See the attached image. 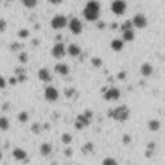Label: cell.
<instances>
[{
  "label": "cell",
  "mask_w": 165,
  "mask_h": 165,
  "mask_svg": "<svg viewBox=\"0 0 165 165\" xmlns=\"http://www.w3.org/2000/svg\"><path fill=\"white\" fill-rule=\"evenodd\" d=\"M83 16L89 22H97L101 16V5L97 0H89L83 10Z\"/></svg>",
  "instance_id": "6da1fadb"
},
{
  "label": "cell",
  "mask_w": 165,
  "mask_h": 165,
  "mask_svg": "<svg viewBox=\"0 0 165 165\" xmlns=\"http://www.w3.org/2000/svg\"><path fill=\"white\" fill-rule=\"evenodd\" d=\"M129 114H130V111H129V108L126 106H117V107H115V108L108 111V116L111 119H114V120H116V121H120V123L128 120Z\"/></svg>",
  "instance_id": "7a4b0ae2"
},
{
  "label": "cell",
  "mask_w": 165,
  "mask_h": 165,
  "mask_svg": "<svg viewBox=\"0 0 165 165\" xmlns=\"http://www.w3.org/2000/svg\"><path fill=\"white\" fill-rule=\"evenodd\" d=\"M126 8H128V5L125 3V0H114L111 3V7H110L111 12L116 16H123L126 12Z\"/></svg>",
  "instance_id": "3957f363"
},
{
  "label": "cell",
  "mask_w": 165,
  "mask_h": 165,
  "mask_svg": "<svg viewBox=\"0 0 165 165\" xmlns=\"http://www.w3.org/2000/svg\"><path fill=\"white\" fill-rule=\"evenodd\" d=\"M67 17L63 16V14H57V16H54L50 21V26L54 28V30H62L66 26H67Z\"/></svg>",
  "instance_id": "277c9868"
},
{
  "label": "cell",
  "mask_w": 165,
  "mask_h": 165,
  "mask_svg": "<svg viewBox=\"0 0 165 165\" xmlns=\"http://www.w3.org/2000/svg\"><path fill=\"white\" fill-rule=\"evenodd\" d=\"M44 98H45L48 102H56L59 98V92L57 88L49 85L45 88V90H44Z\"/></svg>",
  "instance_id": "5b68a950"
},
{
  "label": "cell",
  "mask_w": 165,
  "mask_h": 165,
  "mask_svg": "<svg viewBox=\"0 0 165 165\" xmlns=\"http://www.w3.org/2000/svg\"><path fill=\"white\" fill-rule=\"evenodd\" d=\"M67 25H69V28L70 31L72 32L74 35H80L81 32H83V23H81V21L79 18H71L69 22H67Z\"/></svg>",
  "instance_id": "8992f818"
},
{
  "label": "cell",
  "mask_w": 165,
  "mask_h": 165,
  "mask_svg": "<svg viewBox=\"0 0 165 165\" xmlns=\"http://www.w3.org/2000/svg\"><path fill=\"white\" fill-rule=\"evenodd\" d=\"M50 53H52V56L54 57V58H57V59H61V58H63L64 56H66V45L63 43H56L53 45V48H52V50H50Z\"/></svg>",
  "instance_id": "52a82bcc"
},
{
  "label": "cell",
  "mask_w": 165,
  "mask_h": 165,
  "mask_svg": "<svg viewBox=\"0 0 165 165\" xmlns=\"http://www.w3.org/2000/svg\"><path fill=\"white\" fill-rule=\"evenodd\" d=\"M130 21H131V25H133V27H136V28H145L147 26V23H148L147 17L145 14H142V13L136 14Z\"/></svg>",
  "instance_id": "ba28073f"
},
{
  "label": "cell",
  "mask_w": 165,
  "mask_h": 165,
  "mask_svg": "<svg viewBox=\"0 0 165 165\" xmlns=\"http://www.w3.org/2000/svg\"><path fill=\"white\" fill-rule=\"evenodd\" d=\"M90 117H92V114L89 111L83 114V115H79L78 119H76L75 126L78 128V129H83V128L88 126V125H89V123H90Z\"/></svg>",
  "instance_id": "9c48e42d"
},
{
  "label": "cell",
  "mask_w": 165,
  "mask_h": 165,
  "mask_svg": "<svg viewBox=\"0 0 165 165\" xmlns=\"http://www.w3.org/2000/svg\"><path fill=\"white\" fill-rule=\"evenodd\" d=\"M120 90L117 89V88L115 86H111V88H108V89L103 94V98L106 101H117L119 98H120Z\"/></svg>",
  "instance_id": "30bf717a"
},
{
  "label": "cell",
  "mask_w": 165,
  "mask_h": 165,
  "mask_svg": "<svg viewBox=\"0 0 165 165\" xmlns=\"http://www.w3.org/2000/svg\"><path fill=\"white\" fill-rule=\"evenodd\" d=\"M66 54H69L70 57H79L81 54V48L78 44H70V45L66 48Z\"/></svg>",
  "instance_id": "8fae6325"
},
{
  "label": "cell",
  "mask_w": 165,
  "mask_h": 165,
  "mask_svg": "<svg viewBox=\"0 0 165 165\" xmlns=\"http://www.w3.org/2000/svg\"><path fill=\"white\" fill-rule=\"evenodd\" d=\"M38 76H39V79H40L41 81H44V83H49V81L52 80V74H50V71H49L48 69H45V67H43V69H40V70L38 71Z\"/></svg>",
  "instance_id": "7c38bea8"
},
{
  "label": "cell",
  "mask_w": 165,
  "mask_h": 165,
  "mask_svg": "<svg viewBox=\"0 0 165 165\" xmlns=\"http://www.w3.org/2000/svg\"><path fill=\"white\" fill-rule=\"evenodd\" d=\"M12 155H13V157H14L16 160H18V161H25V160L27 159V152H26L23 148H21V147L14 148L13 152H12Z\"/></svg>",
  "instance_id": "4fadbf2b"
},
{
  "label": "cell",
  "mask_w": 165,
  "mask_h": 165,
  "mask_svg": "<svg viewBox=\"0 0 165 165\" xmlns=\"http://www.w3.org/2000/svg\"><path fill=\"white\" fill-rule=\"evenodd\" d=\"M139 72L142 76H145V78H147V76L152 75L153 72V67H152V64L148 63V62H145V63H142L141 64V69H139Z\"/></svg>",
  "instance_id": "5bb4252c"
},
{
  "label": "cell",
  "mask_w": 165,
  "mask_h": 165,
  "mask_svg": "<svg viewBox=\"0 0 165 165\" xmlns=\"http://www.w3.org/2000/svg\"><path fill=\"white\" fill-rule=\"evenodd\" d=\"M54 71H56L58 75H61V76H66V75H69L70 69H69V66L66 63L59 62V63H57L56 66H54Z\"/></svg>",
  "instance_id": "9a60e30c"
},
{
  "label": "cell",
  "mask_w": 165,
  "mask_h": 165,
  "mask_svg": "<svg viewBox=\"0 0 165 165\" xmlns=\"http://www.w3.org/2000/svg\"><path fill=\"white\" fill-rule=\"evenodd\" d=\"M111 48L115 52H120V50L124 48V40L123 39H114L111 41Z\"/></svg>",
  "instance_id": "2e32d148"
},
{
  "label": "cell",
  "mask_w": 165,
  "mask_h": 165,
  "mask_svg": "<svg viewBox=\"0 0 165 165\" xmlns=\"http://www.w3.org/2000/svg\"><path fill=\"white\" fill-rule=\"evenodd\" d=\"M52 145L50 143H43L40 146V155L41 156H49L52 153Z\"/></svg>",
  "instance_id": "e0dca14e"
},
{
  "label": "cell",
  "mask_w": 165,
  "mask_h": 165,
  "mask_svg": "<svg viewBox=\"0 0 165 165\" xmlns=\"http://www.w3.org/2000/svg\"><path fill=\"white\" fill-rule=\"evenodd\" d=\"M121 35H123V40H124V41H131V40H134V36H136L133 28L121 31Z\"/></svg>",
  "instance_id": "ac0fdd59"
},
{
  "label": "cell",
  "mask_w": 165,
  "mask_h": 165,
  "mask_svg": "<svg viewBox=\"0 0 165 165\" xmlns=\"http://www.w3.org/2000/svg\"><path fill=\"white\" fill-rule=\"evenodd\" d=\"M160 121L159 120H156V119H152V120H150L148 121V129L151 130V131H157L159 129H160Z\"/></svg>",
  "instance_id": "d6986e66"
},
{
  "label": "cell",
  "mask_w": 165,
  "mask_h": 165,
  "mask_svg": "<svg viewBox=\"0 0 165 165\" xmlns=\"http://www.w3.org/2000/svg\"><path fill=\"white\" fill-rule=\"evenodd\" d=\"M9 126H10L9 119L5 117V116H2V117H0V129H2V130H8Z\"/></svg>",
  "instance_id": "ffe728a7"
},
{
  "label": "cell",
  "mask_w": 165,
  "mask_h": 165,
  "mask_svg": "<svg viewBox=\"0 0 165 165\" xmlns=\"http://www.w3.org/2000/svg\"><path fill=\"white\" fill-rule=\"evenodd\" d=\"M22 4L28 9H32L38 5V0H22Z\"/></svg>",
  "instance_id": "44dd1931"
},
{
  "label": "cell",
  "mask_w": 165,
  "mask_h": 165,
  "mask_svg": "<svg viewBox=\"0 0 165 165\" xmlns=\"http://www.w3.org/2000/svg\"><path fill=\"white\" fill-rule=\"evenodd\" d=\"M61 141H62V143H64V145H70L72 142V136L70 133H64V134H62Z\"/></svg>",
  "instance_id": "7402d4cb"
},
{
  "label": "cell",
  "mask_w": 165,
  "mask_h": 165,
  "mask_svg": "<svg viewBox=\"0 0 165 165\" xmlns=\"http://www.w3.org/2000/svg\"><path fill=\"white\" fill-rule=\"evenodd\" d=\"M102 165H119V162L115 157H106V159H103Z\"/></svg>",
  "instance_id": "603a6c76"
},
{
  "label": "cell",
  "mask_w": 165,
  "mask_h": 165,
  "mask_svg": "<svg viewBox=\"0 0 165 165\" xmlns=\"http://www.w3.org/2000/svg\"><path fill=\"white\" fill-rule=\"evenodd\" d=\"M130 28H134L133 25H131V21H125L124 23L120 26V31H125V30H130Z\"/></svg>",
  "instance_id": "cb8c5ba5"
},
{
  "label": "cell",
  "mask_w": 165,
  "mask_h": 165,
  "mask_svg": "<svg viewBox=\"0 0 165 165\" xmlns=\"http://www.w3.org/2000/svg\"><path fill=\"white\" fill-rule=\"evenodd\" d=\"M18 120H19L21 123H26L27 120H28V114L25 112V111H22V112L18 115Z\"/></svg>",
  "instance_id": "d4e9b609"
},
{
  "label": "cell",
  "mask_w": 165,
  "mask_h": 165,
  "mask_svg": "<svg viewBox=\"0 0 165 165\" xmlns=\"http://www.w3.org/2000/svg\"><path fill=\"white\" fill-rule=\"evenodd\" d=\"M92 64L94 66V67H101L102 66V61H101V58H92Z\"/></svg>",
  "instance_id": "484cf974"
},
{
  "label": "cell",
  "mask_w": 165,
  "mask_h": 165,
  "mask_svg": "<svg viewBox=\"0 0 165 165\" xmlns=\"http://www.w3.org/2000/svg\"><path fill=\"white\" fill-rule=\"evenodd\" d=\"M5 28H7V22L4 19H0V32L5 31Z\"/></svg>",
  "instance_id": "4316f807"
},
{
  "label": "cell",
  "mask_w": 165,
  "mask_h": 165,
  "mask_svg": "<svg viewBox=\"0 0 165 165\" xmlns=\"http://www.w3.org/2000/svg\"><path fill=\"white\" fill-rule=\"evenodd\" d=\"M18 35H19L21 38H27V36H28V31H27V30H21V31L18 32Z\"/></svg>",
  "instance_id": "83f0119b"
},
{
  "label": "cell",
  "mask_w": 165,
  "mask_h": 165,
  "mask_svg": "<svg viewBox=\"0 0 165 165\" xmlns=\"http://www.w3.org/2000/svg\"><path fill=\"white\" fill-rule=\"evenodd\" d=\"M5 85H7L5 79L3 78V76H0V89H3V88H5Z\"/></svg>",
  "instance_id": "f1b7e54d"
},
{
  "label": "cell",
  "mask_w": 165,
  "mask_h": 165,
  "mask_svg": "<svg viewBox=\"0 0 165 165\" xmlns=\"http://www.w3.org/2000/svg\"><path fill=\"white\" fill-rule=\"evenodd\" d=\"M123 143H124V145H129V143H130V137H129V136H126V134L123 136Z\"/></svg>",
  "instance_id": "f546056e"
},
{
  "label": "cell",
  "mask_w": 165,
  "mask_h": 165,
  "mask_svg": "<svg viewBox=\"0 0 165 165\" xmlns=\"http://www.w3.org/2000/svg\"><path fill=\"white\" fill-rule=\"evenodd\" d=\"M63 2V0H48V3H50V4H53V5H58V4H61Z\"/></svg>",
  "instance_id": "4dcf8cb0"
},
{
  "label": "cell",
  "mask_w": 165,
  "mask_h": 165,
  "mask_svg": "<svg viewBox=\"0 0 165 165\" xmlns=\"http://www.w3.org/2000/svg\"><path fill=\"white\" fill-rule=\"evenodd\" d=\"M19 59H21V62H22V63H25V62L27 61V56H26L25 53H22L21 56H19Z\"/></svg>",
  "instance_id": "1f68e13d"
},
{
  "label": "cell",
  "mask_w": 165,
  "mask_h": 165,
  "mask_svg": "<svg viewBox=\"0 0 165 165\" xmlns=\"http://www.w3.org/2000/svg\"><path fill=\"white\" fill-rule=\"evenodd\" d=\"M74 89H66V97H71L74 94Z\"/></svg>",
  "instance_id": "d6a6232c"
},
{
  "label": "cell",
  "mask_w": 165,
  "mask_h": 165,
  "mask_svg": "<svg viewBox=\"0 0 165 165\" xmlns=\"http://www.w3.org/2000/svg\"><path fill=\"white\" fill-rule=\"evenodd\" d=\"M71 153H72V151H71V148H67V151H66V155H67V156H70V155H71Z\"/></svg>",
  "instance_id": "836d02e7"
},
{
  "label": "cell",
  "mask_w": 165,
  "mask_h": 165,
  "mask_svg": "<svg viewBox=\"0 0 165 165\" xmlns=\"http://www.w3.org/2000/svg\"><path fill=\"white\" fill-rule=\"evenodd\" d=\"M125 76H126V75H125V72H121V74L119 75V78H120V79H123V78L125 79Z\"/></svg>",
  "instance_id": "e575fe53"
},
{
  "label": "cell",
  "mask_w": 165,
  "mask_h": 165,
  "mask_svg": "<svg viewBox=\"0 0 165 165\" xmlns=\"http://www.w3.org/2000/svg\"><path fill=\"white\" fill-rule=\"evenodd\" d=\"M2 157H3V153H2V152H0V160H2Z\"/></svg>",
  "instance_id": "d590c367"
},
{
  "label": "cell",
  "mask_w": 165,
  "mask_h": 165,
  "mask_svg": "<svg viewBox=\"0 0 165 165\" xmlns=\"http://www.w3.org/2000/svg\"><path fill=\"white\" fill-rule=\"evenodd\" d=\"M8 2H13V0H8Z\"/></svg>",
  "instance_id": "8d00e7d4"
},
{
  "label": "cell",
  "mask_w": 165,
  "mask_h": 165,
  "mask_svg": "<svg viewBox=\"0 0 165 165\" xmlns=\"http://www.w3.org/2000/svg\"><path fill=\"white\" fill-rule=\"evenodd\" d=\"M0 2H2V0H0Z\"/></svg>",
  "instance_id": "74e56055"
}]
</instances>
